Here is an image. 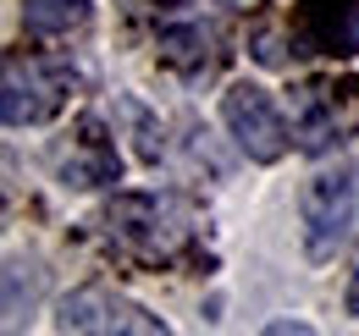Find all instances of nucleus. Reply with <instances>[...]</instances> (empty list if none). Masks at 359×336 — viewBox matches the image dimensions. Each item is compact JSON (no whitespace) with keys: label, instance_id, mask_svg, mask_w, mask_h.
I'll return each mask as SVG.
<instances>
[{"label":"nucleus","instance_id":"1","mask_svg":"<svg viewBox=\"0 0 359 336\" xmlns=\"http://www.w3.org/2000/svg\"><path fill=\"white\" fill-rule=\"evenodd\" d=\"M105 226H111V243L138 265H177L194 253V237H199L194 210L172 193H116Z\"/></svg>","mask_w":359,"mask_h":336},{"label":"nucleus","instance_id":"2","mask_svg":"<svg viewBox=\"0 0 359 336\" xmlns=\"http://www.w3.org/2000/svg\"><path fill=\"white\" fill-rule=\"evenodd\" d=\"M359 132V78H310L293 88V144L326 155Z\"/></svg>","mask_w":359,"mask_h":336},{"label":"nucleus","instance_id":"3","mask_svg":"<svg viewBox=\"0 0 359 336\" xmlns=\"http://www.w3.org/2000/svg\"><path fill=\"white\" fill-rule=\"evenodd\" d=\"M78 83V66L67 55H6V127H39L50 122Z\"/></svg>","mask_w":359,"mask_h":336},{"label":"nucleus","instance_id":"4","mask_svg":"<svg viewBox=\"0 0 359 336\" xmlns=\"http://www.w3.org/2000/svg\"><path fill=\"white\" fill-rule=\"evenodd\" d=\"M222 122L238 138V149L249 160H260V166H276L287 155V144H293V127L282 122V111L271 105V94L255 83H232L222 94Z\"/></svg>","mask_w":359,"mask_h":336},{"label":"nucleus","instance_id":"5","mask_svg":"<svg viewBox=\"0 0 359 336\" xmlns=\"http://www.w3.org/2000/svg\"><path fill=\"white\" fill-rule=\"evenodd\" d=\"M354 199H359V182L354 171H315L304 182V243H310V259H326L337 253V243L348 237L354 226Z\"/></svg>","mask_w":359,"mask_h":336},{"label":"nucleus","instance_id":"6","mask_svg":"<svg viewBox=\"0 0 359 336\" xmlns=\"http://www.w3.org/2000/svg\"><path fill=\"white\" fill-rule=\"evenodd\" d=\"M293 55H359V0H299L287 17Z\"/></svg>","mask_w":359,"mask_h":336},{"label":"nucleus","instance_id":"7","mask_svg":"<svg viewBox=\"0 0 359 336\" xmlns=\"http://www.w3.org/2000/svg\"><path fill=\"white\" fill-rule=\"evenodd\" d=\"M55 331H122V336H155L166 331L155 314H144L138 303L128 298H116L111 287H78L72 298H61V309H55Z\"/></svg>","mask_w":359,"mask_h":336},{"label":"nucleus","instance_id":"8","mask_svg":"<svg viewBox=\"0 0 359 336\" xmlns=\"http://www.w3.org/2000/svg\"><path fill=\"white\" fill-rule=\"evenodd\" d=\"M55 171H61V182L67 188H100V182H116V144L105 138V122L100 116H83L78 122V138L55 155Z\"/></svg>","mask_w":359,"mask_h":336},{"label":"nucleus","instance_id":"9","mask_svg":"<svg viewBox=\"0 0 359 336\" xmlns=\"http://www.w3.org/2000/svg\"><path fill=\"white\" fill-rule=\"evenodd\" d=\"M155 44H161V61L188 72V78H199V72L216 66V34L205 22H166Z\"/></svg>","mask_w":359,"mask_h":336},{"label":"nucleus","instance_id":"10","mask_svg":"<svg viewBox=\"0 0 359 336\" xmlns=\"http://www.w3.org/2000/svg\"><path fill=\"white\" fill-rule=\"evenodd\" d=\"M94 17V0H22V28L34 39H72Z\"/></svg>","mask_w":359,"mask_h":336},{"label":"nucleus","instance_id":"11","mask_svg":"<svg viewBox=\"0 0 359 336\" xmlns=\"http://www.w3.org/2000/svg\"><path fill=\"white\" fill-rule=\"evenodd\" d=\"M222 6H238V11H255V6H266V0H222Z\"/></svg>","mask_w":359,"mask_h":336},{"label":"nucleus","instance_id":"12","mask_svg":"<svg viewBox=\"0 0 359 336\" xmlns=\"http://www.w3.org/2000/svg\"><path fill=\"white\" fill-rule=\"evenodd\" d=\"M348 309L359 314V270H354V287H348Z\"/></svg>","mask_w":359,"mask_h":336}]
</instances>
